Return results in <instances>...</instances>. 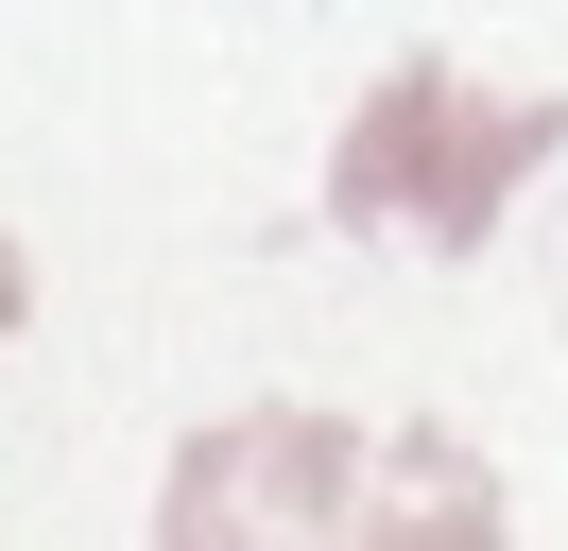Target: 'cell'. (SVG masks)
<instances>
[{
  "label": "cell",
  "instance_id": "cell-1",
  "mask_svg": "<svg viewBox=\"0 0 568 551\" xmlns=\"http://www.w3.org/2000/svg\"><path fill=\"white\" fill-rule=\"evenodd\" d=\"M155 551H499V482L430 413H224L155 482Z\"/></svg>",
  "mask_w": 568,
  "mask_h": 551
},
{
  "label": "cell",
  "instance_id": "cell-2",
  "mask_svg": "<svg viewBox=\"0 0 568 551\" xmlns=\"http://www.w3.org/2000/svg\"><path fill=\"white\" fill-rule=\"evenodd\" d=\"M568 138V87H465L448 52L379 69L327 156V224L362 241H430V259H483V224L534 190V156Z\"/></svg>",
  "mask_w": 568,
  "mask_h": 551
},
{
  "label": "cell",
  "instance_id": "cell-3",
  "mask_svg": "<svg viewBox=\"0 0 568 551\" xmlns=\"http://www.w3.org/2000/svg\"><path fill=\"white\" fill-rule=\"evenodd\" d=\"M18 310H36V276H18V241H0V344H18Z\"/></svg>",
  "mask_w": 568,
  "mask_h": 551
}]
</instances>
